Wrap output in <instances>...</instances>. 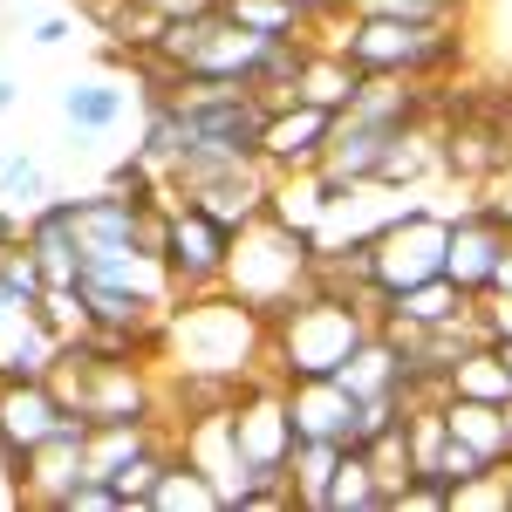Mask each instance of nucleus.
Here are the masks:
<instances>
[{"mask_svg":"<svg viewBox=\"0 0 512 512\" xmlns=\"http://www.w3.org/2000/svg\"><path fill=\"white\" fill-rule=\"evenodd\" d=\"M376 328L369 294H342V287H315L294 308H280L267 321V362L280 383L301 376H342V362L362 349V335Z\"/></svg>","mask_w":512,"mask_h":512,"instance_id":"1","label":"nucleus"},{"mask_svg":"<svg viewBox=\"0 0 512 512\" xmlns=\"http://www.w3.org/2000/svg\"><path fill=\"white\" fill-rule=\"evenodd\" d=\"M164 335L178 342V362H185V376H260V362H267V321L253 315L246 301H233L226 287H212V294H185L171 321H164Z\"/></svg>","mask_w":512,"mask_h":512,"instance_id":"2","label":"nucleus"},{"mask_svg":"<svg viewBox=\"0 0 512 512\" xmlns=\"http://www.w3.org/2000/svg\"><path fill=\"white\" fill-rule=\"evenodd\" d=\"M315 239L280 226L274 212H260L253 226L233 233V267H226V294L246 301L260 321H274L280 308H294L301 294H315Z\"/></svg>","mask_w":512,"mask_h":512,"instance_id":"3","label":"nucleus"},{"mask_svg":"<svg viewBox=\"0 0 512 512\" xmlns=\"http://www.w3.org/2000/svg\"><path fill=\"white\" fill-rule=\"evenodd\" d=\"M342 35H328V48H342L362 76H417L431 82L444 69L465 62V41H458V21L451 28H424V21H383V14H328ZM315 21V28H328Z\"/></svg>","mask_w":512,"mask_h":512,"instance_id":"4","label":"nucleus"},{"mask_svg":"<svg viewBox=\"0 0 512 512\" xmlns=\"http://www.w3.org/2000/svg\"><path fill=\"white\" fill-rule=\"evenodd\" d=\"M444 246H451V219L431 205H403L383 233L369 239V294L390 301L403 287H424L444 274Z\"/></svg>","mask_w":512,"mask_h":512,"instance_id":"5","label":"nucleus"},{"mask_svg":"<svg viewBox=\"0 0 512 512\" xmlns=\"http://www.w3.org/2000/svg\"><path fill=\"white\" fill-rule=\"evenodd\" d=\"M164 267L178 280V301L185 294H212L226 287V267H233V226L212 219L192 198H171V219H164Z\"/></svg>","mask_w":512,"mask_h":512,"instance_id":"6","label":"nucleus"},{"mask_svg":"<svg viewBox=\"0 0 512 512\" xmlns=\"http://www.w3.org/2000/svg\"><path fill=\"white\" fill-rule=\"evenodd\" d=\"M82 472H89V417L69 410V417L41 437L21 465H14V485H21V499H35V506L55 512V506H62V492H69Z\"/></svg>","mask_w":512,"mask_h":512,"instance_id":"7","label":"nucleus"},{"mask_svg":"<svg viewBox=\"0 0 512 512\" xmlns=\"http://www.w3.org/2000/svg\"><path fill=\"white\" fill-rule=\"evenodd\" d=\"M62 417H69V403L55 396L48 376H0V465L14 472Z\"/></svg>","mask_w":512,"mask_h":512,"instance_id":"8","label":"nucleus"},{"mask_svg":"<svg viewBox=\"0 0 512 512\" xmlns=\"http://www.w3.org/2000/svg\"><path fill=\"white\" fill-rule=\"evenodd\" d=\"M328 130H335V110H321V103H301V96H287L274 103V117H267V137H260V164L267 171H315L321 151H328Z\"/></svg>","mask_w":512,"mask_h":512,"instance_id":"9","label":"nucleus"},{"mask_svg":"<svg viewBox=\"0 0 512 512\" xmlns=\"http://www.w3.org/2000/svg\"><path fill=\"white\" fill-rule=\"evenodd\" d=\"M506 246H512V233L485 212V205H472V212H458L451 219V246H444V274L458 280L465 294H485L492 287V274H499V260H506Z\"/></svg>","mask_w":512,"mask_h":512,"instance_id":"10","label":"nucleus"},{"mask_svg":"<svg viewBox=\"0 0 512 512\" xmlns=\"http://www.w3.org/2000/svg\"><path fill=\"white\" fill-rule=\"evenodd\" d=\"M287 410H294V431L301 437H335V444H355V424H362V403L342 376H301L287 383Z\"/></svg>","mask_w":512,"mask_h":512,"instance_id":"11","label":"nucleus"},{"mask_svg":"<svg viewBox=\"0 0 512 512\" xmlns=\"http://www.w3.org/2000/svg\"><path fill=\"white\" fill-rule=\"evenodd\" d=\"M478 301L458 287L451 274L424 280V287H403V294H390V301H376V321L383 328H444V321H465Z\"/></svg>","mask_w":512,"mask_h":512,"instance_id":"12","label":"nucleus"},{"mask_svg":"<svg viewBox=\"0 0 512 512\" xmlns=\"http://www.w3.org/2000/svg\"><path fill=\"white\" fill-rule=\"evenodd\" d=\"M21 246L35 253V267L48 280H82V233H76V198H55L28 219Z\"/></svg>","mask_w":512,"mask_h":512,"instance_id":"13","label":"nucleus"},{"mask_svg":"<svg viewBox=\"0 0 512 512\" xmlns=\"http://www.w3.org/2000/svg\"><path fill=\"white\" fill-rule=\"evenodd\" d=\"M62 117L76 137H110L130 123V89L110 76H82V82H62Z\"/></svg>","mask_w":512,"mask_h":512,"instance_id":"14","label":"nucleus"},{"mask_svg":"<svg viewBox=\"0 0 512 512\" xmlns=\"http://www.w3.org/2000/svg\"><path fill=\"white\" fill-rule=\"evenodd\" d=\"M355 89H362V69H355L342 48H328V41H308V62H301V76H294V96L301 103H321V110H349Z\"/></svg>","mask_w":512,"mask_h":512,"instance_id":"15","label":"nucleus"},{"mask_svg":"<svg viewBox=\"0 0 512 512\" xmlns=\"http://www.w3.org/2000/svg\"><path fill=\"white\" fill-rule=\"evenodd\" d=\"M444 424H451V437H465L478 458H492V465H506V458H512L506 403H478V396H444Z\"/></svg>","mask_w":512,"mask_h":512,"instance_id":"16","label":"nucleus"},{"mask_svg":"<svg viewBox=\"0 0 512 512\" xmlns=\"http://www.w3.org/2000/svg\"><path fill=\"white\" fill-rule=\"evenodd\" d=\"M349 458V444H335V437H301L294 444V458H287V485H294V506L321 512L328 499V485H335V465Z\"/></svg>","mask_w":512,"mask_h":512,"instance_id":"17","label":"nucleus"},{"mask_svg":"<svg viewBox=\"0 0 512 512\" xmlns=\"http://www.w3.org/2000/svg\"><path fill=\"white\" fill-rule=\"evenodd\" d=\"M55 198L62 192H55V178H48V164H41L35 151H7V158H0V205H7L21 226L35 219L41 205H55Z\"/></svg>","mask_w":512,"mask_h":512,"instance_id":"18","label":"nucleus"},{"mask_svg":"<svg viewBox=\"0 0 512 512\" xmlns=\"http://www.w3.org/2000/svg\"><path fill=\"white\" fill-rule=\"evenodd\" d=\"M444 396H478V403H506L512 396V369L506 355H499V342H472V349L451 362V383H444Z\"/></svg>","mask_w":512,"mask_h":512,"instance_id":"19","label":"nucleus"},{"mask_svg":"<svg viewBox=\"0 0 512 512\" xmlns=\"http://www.w3.org/2000/svg\"><path fill=\"white\" fill-rule=\"evenodd\" d=\"M321 512H390V492H383V478H376L362 444H349V458L335 465V485H328Z\"/></svg>","mask_w":512,"mask_h":512,"instance_id":"20","label":"nucleus"},{"mask_svg":"<svg viewBox=\"0 0 512 512\" xmlns=\"http://www.w3.org/2000/svg\"><path fill=\"white\" fill-rule=\"evenodd\" d=\"M178 506H192V512H226V499H219V485L198 472L185 451H171L164 458V472H158V492H151V512H178Z\"/></svg>","mask_w":512,"mask_h":512,"instance_id":"21","label":"nucleus"},{"mask_svg":"<svg viewBox=\"0 0 512 512\" xmlns=\"http://www.w3.org/2000/svg\"><path fill=\"white\" fill-rule=\"evenodd\" d=\"M219 14H233L239 28H253V35H267V41H287V35L315 28L301 0H219Z\"/></svg>","mask_w":512,"mask_h":512,"instance_id":"22","label":"nucleus"},{"mask_svg":"<svg viewBox=\"0 0 512 512\" xmlns=\"http://www.w3.org/2000/svg\"><path fill=\"white\" fill-rule=\"evenodd\" d=\"M349 14H383V21H424V28H451L465 14V0H342Z\"/></svg>","mask_w":512,"mask_h":512,"instance_id":"23","label":"nucleus"},{"mask_svg":"<svg viewBox=\"0 0 512 512\" xmlns=\"http://www.w3.org/2000/svg\"><path fill=\"white\" fill-rule=\"evenodd\" d=\"M478 506L512 512V478H506V465H485L478 478H465V485H451V512H478Z\"/></svg>","mask_w":512,"mask_h":512,"instance_id":"24","label":"nucleus"},{"mask_svg":"<svg viewBox=\"0 0 512 512\" xmlns=\"http://www.w3.org/2000/svg\"><path fill=\"white\" fill-rule=\"evenodd\" d=\"M164 458H171V451H144V458H137V465H123L117 472V499H123V512L137 506V512H151V492H158V472H164Z\"/></svg>","mask_w":512,"mask_h":512,"instance_id":"25","label":"nucleus"},{"mask_svg":"<svg viewBox=\"0 0 512 512\" xmlns=\"http://www.w3.org/2000/svg\"><path fill=\"white\" fill-rule=\"evenodd\" d=\"M485 465H492V458H478V451L465 444V437H444V451H437V485L451 492V485H465V478H478Z\"/></svg>","mask_w":512,"mask_h":512,"instance_id":"26","label":"nucleus"},{"mask_svg":"<svg viewBox=\"0 0 512 512\" xmlns=\"http://www.w3.org/2000/svg\"><path fill=\"white\" fill-rule=\"evenodd\" d=\"M55 512H123V499H117V485H110V478H89V472H82L76 485L62 492V506H55Z\"/></svg>","mask_w":512,"mask_h":512,"instance_id":"27","label":"nucleus"},{"mask_svg":"<svg viewBox=\"0 0 512 512\" xmlns=\"http://www.w3.org/2000/svg\"><path fill=\"white\" fill-rule=\"evenodd\" d=\"M28 41H35V48H62V41H76V14H69V7L35 14V21H28Z\"/></svg>","mask_w":512,"mask_h":512,"instance_id":"28","label":"nucleus"},{"mask_svg":"<svg viewBox=\"0 0 512 512\" xmlns=\"http://www.w3.org/2000/svg\"><path fill=\"white\" fill-rule=\"evenodd\" d=\"M478 321H485L492 342H506L512 335V294H478Z\"/></svg>","mask_w":512,"mask_h":512,"instance_id":"29","label":"nucleus"},{"mask_svg":"<svg viewBox=\"0 0 512 512\" xmlns=\"http://www.w3.org/2000/svg\"><path fill=\"white\" fill-rule=\"evenodd\" d=\"M14 103H21V82H14V76H7V69H0V117H7Z\"/></svg>","mask_w":512,"mask_h":512,"instance_id":"30","label":"nucleus"},{"mask_svg":"<svg viewBox=\"0 0 512 512\" xmlns=\"http://www.w3.org/2000/svg\"><path fill=\"white\" fill-rule=\"evenodd\" d=\"M499 355H506V369H512V335H506V342H499Z\"/></svg>","mask_w":512,"mask_h":512,"instance_id":"31","label":"nucleus"},{"mask_svg":"<svg viewBox=\"0 0 512 512\" xmlns=\"http://www.w3.org/2000/svg\"><path fill=\"white\" fill-rule=\"evenodd\" d=\"M0 253H7V246H0Z\"/></svg>","mask_w":512,"mask_h":512,"instance_id":"32","label":"nucleus"}]
</instances>
